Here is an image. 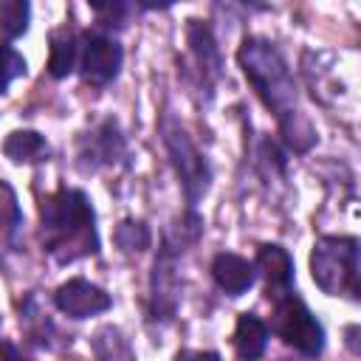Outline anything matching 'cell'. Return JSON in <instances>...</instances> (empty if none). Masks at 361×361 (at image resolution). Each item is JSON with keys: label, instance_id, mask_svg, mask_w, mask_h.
<instances>
[{"label": "cell", "instance_id": "1", "mask_svg": "<svg viewBox=\"0 0 361 361\" xmlns=\"http://www.w3.org/2000/svg\"><path fill=\"white\" fill-rule=\"evenodd\" d=\"M237 62L262 104L276 116L285 141L296 152H305L316 141V133L307 118L296 110V85L282 54L274 48V42L248 37L237 51Z\"/></svg>", "mask_w": 361, "mask_h": 361}, {"label": "cell", "instance_id": "2", "mask_svg": "<svg viewBox=\"0 0 361 361\" xmlns=\"http://www.w3.org/2000/svg\"><path fill=\"white\" fill-rule=\"evenodd\" d=\"M42 245L56 262H73L99 254L96 212L82 189H56L39 206Z\"/></svg>", "mask_w": 361, "mask_h": 361}, {"label": "cell", "instance_id": "3", "mask_svg": "<svg viewBox=\"0 0 361 361\" xmlns=\"http://www.w3.org/2000/svg\"><path fill=\"white\" fill-rule=\"evenodd\" d=\"M310 274L327 296L358 299V240L319 237L310 251Z\"/></svg>", "mask_w": 361, "mask_h": 361}, {"label": "cell", "instance_id": "4", "mask_svg": "<svg viewBox=\"0 0 361 361\" xmlns=\"http://www.w3.org/2000/svg\"><path fill=\"white\" fill-rule=\"evenodd\" d=\"M271 330L293 350H299L307 358L322 355L324 350V327L322 322L310 313V307L296 296V290L279 296L274 302V316H271Z\"/></svg>", "mask_w": 361, "mask_h": 361}, {"label": "cell", "instance_id": "5", "mask_svg": "<svg viewBox=\"0 0 361 361\" xmlns=\"http://www.w3.org/2000/svg\"><path fill=\"white\" fill-rule=\"evenodd\" d=\"M161 133H164V147H166V152L172 158V166H175V172L180 178L186 203H189V209H195L197 200L209 192L212 169H209L203 152L195 147V141L186 135V130L180 124H175L172 118H166L161 124Z\"/></svg>", "mask_w": 361, "mask_h": 361}, {"label": "cell", "instance_id": "6", "mask_svg": "<svg viewBox=\"0 0 361 361\" xmlns=\"http://www.w3.org/2000/svg\"><path fill=\"white\" fill-rule=\"evenodd\" d=\"M121 62H124V51L113 37H107L102 31H85L82 34L79 71H82L85 82H90L96 87L110 85L118 76Z\"/></svg>", "mask_w": 361, "mask_h": 361}, {"label": "cell", "instance_id": "7", "mask_svg": "<svg viewBox=\"0 0 361 361\" xmlns=\"http://www.w3.org/2000/svg\"><path fill=\"white\" fill-rule=\"evenodd\" d=\"M54 305H56L65 316H71V319H90V316H96V313L110 310L113 299H110V293H107L104 288H99V285H93V282L76 276V279H68V282H62V285L56 288Z\"/></svg>", "mask_w": 361, "mask_h": 361}, {"label": "cell", "instance_id": "8", "mask_svg": "<svg viewBox=\"0 0 361 361\" xmlns=\"http://www.w3.org/2000/svg\"><path fill=\"white\" fill-rule=\"evenodd\" d=\"M257 268L262 271L265 279V296L271 302H276L279 296L293 290V259L290 254L276 245V243H265L257 251Z\"/></svg>", "mask_w": 361, "mask_h": 361}, {"label": "cell", "instance_id": "9", "mask_svg": "<svg viewBox=\"0 0 361 361\" xmlns=\"http://www.w3.org/2000/svg\"><path fill=\"white\" fill-rule=\"evenodd\" d=\"M212 276H214L220 290H226L228 296H240V293H245L254 285L257 271H254V265L245 257L223 251V254H217L212 259Z\"/></svg>", "mask_w": 361, "mask_h": 361}, {"label": "cell", "instance_id": "10", "mask_svg": "<svg viewBox=\"0 0 361 361\" xmlns=\"http://www.w3.org/2000/svg\"><path fill=\"white\" fill-rule=\"evenodd\" d=\"M124 155V138L118 133V124L113 118H104L90 135H87V149H82V158L90 161V169L116 164V158Z\"/></svg>", "mask_w": 361, "mask_h": 361}, {"label": "cell", "instance_id": "11", "mask_svg": "<svg viewBox=\"0 0 361 361\" xmlns=\"http://www.w3.org/2000/svg\"><path fill=\"white\" fill-rule=\"evenodd\" d=\"M231 341L240 361H257L268 347V324L254 313H240Z\"/></svg>", "mask_w": 361, "mask_h": 361}, {"label": "cell", "instance_id": "12", "mask_svg": "<svg viewBox=\"0 0 361 361\" xmlns=\"http://www.w3.org/2000/svg\"><path fill=\"white\" fill-rule=\"evenodd\" d=\"M79 62V37L65 25L51 31V51H48V73L54 79H65L73 73Z\"/></svg>", "mask_w": 361, "mask_h": 361}, {"label": "cell", "instance_id": "13", "mask_svg": "<svg viewBox=\"0 0 361 361\" xmlns=\"http://www.w3.org/2000/svg\"><path fill=\"white\" fill-rule=\"evenodd\" d=\"M152 313L155 319H172L175 313V276H172V251H161L155 259V274H152Z\"/></svg>", "mask_w": 361, "mask_h": 361}, {"label": "cell", "instance_id": "14", "mask_svg": "<svg viewBox=\"0 0 361 361\" xmlns=\"http://www.w3.org/2000/svg\"><path fill=\"white\" fill-rule=\"evenodd\" d=\"M186 39H189L192 54H195V59H197V65H200L203 82L220 76V54H217V45H214L209 28H206L200 20H189V25H186Z\"/></svg>", "mask_w": 361, "mask_h": 361}, {"label": "cell", "instance_id": "15", "mask_svg": "<svg viewBox=\"0 0 361 361\" xmlns=\"http://www.w3.org/2000/svg\"><path fill=\"white\" fill-rule=\"evenodd\" d=\"M3 152L14 164H37L48 155V141L34 130H14L3 141Z\"/></svg>", "mask_w": 361, "mask_h": 361}, {"label": "cell", "instance_id": "16", "mask_svg": "<svg viewBox=\"0 0 361 361\" xmlns=\"http://www.w3.org/2000/svg\"><path fill=\"white\" fill-rule=\"evenodd\" d=\"M28 3L25 0H6L0 3V39H14L28 28Z\"/></svg>", "mask_w": 361, "mask_h": 361}, {"label": "cell", "instance_id": "17", "mask_svg": "<svg viewBox=\"0 0 361 361\" xmlns=\"http://www.w3.org/2000/svg\"><path fill=\"white\" fill-rule=\"evenodd\" d=\"M20 223H23V212L17 206L14 189L0 180V243L11 240L14 231L20 228Z\"/></svg>", "mask_w": 361, "mask_h": 361}, {"label": "cell", "instance_id": "18", "mask_svg": "<svg viewBox=\"0 0 361 361\" xmlns=\"http://www.w3.org/2000/svg\"><path fill=\"white\" fill-rule=\"evenodd\" d=\"M25 68H28V65H25L23 54H20L17 48L0 42V93H6L14 79L25 76Z\"/></svg>", "mask_w": 361, "mask_h": 361}, {"label": "cell", "instance_id": "19", "mask_svg": "<svg viewBox=\"0 0 361 361\" xmlns=\"http://www.w3.org/2000/svg\"><path fill=\"white\" fill-rule=\"evenodd\" d=\"M149 228L141 223V220H124L118 228H116V243L124 248V251H144L149 245Z\"/></svg>", "mask_w": 361, "mask_h": 361}, {"label": "cell", "instance_id": "20", "mask_svg": "<svg viewBox=\"0 0 361 361\" xmlns=\"http://www.w3.org/2000/svg\"><path fill=\"white\" fill-rule=\"evenodd\" d=\"M175 361H220V355L212 353V350H186Z\"/></svg>", "mask_w": 361, "mask_h": 361}, {"label": "cell", "instance_id": "21", "mask_svg": "<svg viewBox=\"0 0 361 361\" xmlns=\"http://www.w3.org/2000/svg\"><path fill=\"white\" fill-rule=\"evenodd\" d=\"M0 361H31V358H25L11 341H3L0 338Z\"/></svg>", "mask_w": 361, "mask_h": 361}]
</instances>
